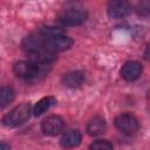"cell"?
Here are the masks:
<instances>
[{
	"mask_svg": "<svg viewBox=\"0 0 150 150\" xmlns=\"http://www.w3.org/2000/svg\"><path fill=\"white\" fill-rule=\"evenodd\" d=\"M14 74L29 83L41 81L49 71V67L45 63H35L32 61H19L13 67Z\"/></svg>",
	"mask_w": 150,
	"mask_h": 150,
	"instance_id": "obj_1",
	"label": "cell"
},
{
	"mask_svg": "<svg viewBox=\"0 0 150 150\" xmlns=\"http://www.w3.org/2000/svg\"><path fill=\"white\" fill-rule=\"evenodd\" d=\"M33 114V108L29 103H22L13 108L5 117L2 118V123L7 127H18L25 123L30 115Z\"/></svg>",
	"mask_w": 150,
	"mask_h": 150,
	"instance_id": "obj_2",
	"label": "cell"
},
{
	"mask_svg": "<svg viewBox=\"0 0 150 150\" xmlns=\"http://www.w3.org/2000/svg\"><path fill=\"white\" fill-rule=\"evenodd\" d=\"M88 18V13L86 9L80 7H69L63 9L59 16L57 21L63 26H80L82 25Z\"/></svg>",
	"mask_w": 150,
	"mask_h": 150,
	"instance_id": "obj_3",
	"label": "cell"
},
{
	"mask_svg": "<svg viewBox=\"0 0 150 150\" xmlns=\"http://www.w3.org/2000/svg\"><path fill=\"white\" fill-rule=\"evenodd\" d=\"M115 127L125 135H132L138 129V120L130 112H123L115 118Z\"/></svg>",
	"mask_w": 150,
	"mask_h": 150,
	"instance_id": "obj_4",
	"label": "cell"
},
{
	"mask_svg": "<svg viewBox=\"0 0 150 150\" xmlns=\"http://www.w3.org/2000/svg\"><path fill=\"white\" fill-rule=\"evenodd\" d=\"M64 127V122L62 117L57 115H50L46 117L41 123V130L47 136H56L59 135Z\"/></svg>",
	"mask_w": 150,
	"mask_h": 150,
	"instance_id": "obj_5",
	"label": "cell"
},
{
	"mask_svg": "<svg viewBox=\"0 0 150 150\" xmlns=\"http://www.w3.org/2000/svg\"><path fill=\"white\" fill-rule=\"evenodd\" d=\"M43 38H45L47 48L50 52H54V53L69 49L73 46V40L69 36L64 35V34L63 35H59V36H53V38H47V36H43Z\"/></svg>",
	"mask_w": 150,
	"mask_h": 150,
	"instance_id": "obj_6",
	"label": "cell"
},
{
	"mask_svg": "<svg viewBox=\"0 0 150 150\" xmlns=\"http://www.w3.org/2000/svg\"><path fill=\"white\" fill-rule=\"evenodd\" d=\"M107 12H108V15L110 18L121 19V18H124L128 14H130V12H131V5L128 1H122V0L111 1L108 5Z\"/></svg>",
	"mask_w": 150,
	"mask_h": 150,
	"instance_id": "obj_7",
	"label": "cell"
},
{
	"mask_svg": "<svg viewBox=\"0 0 150 150\" xmlns=\"http://www.w3.org/2000/svg\"><path fill=\"white\" fill-rule=\"evenodd\" d=\"M143 71V68H142V64L137 61H127L122 68H121V76L128 81V82H131V81H135L137 80Z\"/></svg>",
	"mask_w": 150,
	"mask_h": 150,
	"instance_id": "obj_8",
	"label": "cell"
},
{
	"mask_svg": "<svg viewBox=\"0 0 150 150\" xmlns=\"http://www.w3.org/2000/svg\"><path fill=\"white\" fill-rule=\"evenodd\" d=\"M81 141H82V135L79 130H68L62 135L60 139V144L63 149H73L79 146L81 144Z\"/></svg>",
	"mask_w": 150,
	"mask_h": 150,
	"instance_id": "obj_9",
	"label": "cell"
},
{
	"mask_svg": "<svg viewBox=\"0 0 150 150\" xmlns=\"http://www.w3.org/2000/svg\"><path fill=\"white\" fill-rule=\"evenodd\" d=\"M64 86L69 88H79L86 82V75L81 70H73L63 75L62 79Z\"/></svg>",
	"mask_w": 150,
	"mask_h": 150,
	"instance_id": "obj_10",
	"label": "cell"
},
{
	"mask_svg": "<svg viewBox=\"0 0 150 150\" xmlns=\"http://www.w3.org/2000/svg\"><path fill=\"white\" fill-rule=\"evenodd\" d=\"M105 129H107L105 120L101 116L93 117L87 124V132L90 136H98V135L103 134L105 131Z\"/></svg>",
	"mask_w": 150,
	"mask_h": 150,
	"instance_id": "obj_11",
	"label": "cell"
},
{
	"mask_svg": "<svg viewBox=\"0 0 150 150\" xmlns=\"http://www.w3.org/2000/svg\"><path fill=\"white\" fill-rule=\"evenodd\" d=\"M55 104H56V98L54 96H46V97H43L36 102V104L33 108V115L40 116L43 112H46L47 110H49Z\"/></svg>",
	"mask_w": 150,
	"mask_h": 150,
	"instance_id": "obj_12",
	"label": "cell"
},
{
	"mask_svg": "<svg viewBox=\"0 0 150 150\" xmlns=\"http://www.w3.org/2000/svg\"><path fill=\"white\" fill-rule=\"evenodd\" d=\"M14 100V91L11 87H2L0 89V107L5 108Z\"/></svg>",
	"mask_w": 150,
	"mask_h": 150,
	"instance_id": "obj_13",
	"label": "cell"
},
{
	"mask_svg": "<svg viewBox=\"0 0 150 150\" xmlns=\"http://www.w3.org/2000/svg\"><path fill=\"white\" fill-rule=\"evenodd\" d=\"M89 150H112V144L108 139H97L89 145Z\"/></svg>",
	"mask_w": 150,
	"mask_h": 150,
	"instance_id": "obj_14",
	"label": "cell"
},
{
	"mask_svg": "<svg viewBox=\"0 0 150 150\" xmlns=\"http://www.w3.org/2000/svg\"><path fill=\"white\" fill-rule=\"evenodd\" d=\"M40 34H42L43 36L47 38H53V36H59V35H63V30L59 27H43L39 30Z\"/></svg>",
	"mask_w": 150,
	"mask_h": 150,
	"instance_id": "obj_15",
	"label": "cell"
},
{
	"mask_svg": "<svg viewBox=\"0 0 150 150\" xmlns=\"http://www.w3.org/2000/svg\"><path fill=\"white\" fill-rule=\"evenodd\" d=\"M137 13L139 15H150V1H145V2H141L137 7Z\"/></svg>",
	"mask_w": 150,
	"mask_h": 150,
	"instance_id": "obj_16",
	"label": "cell"
},
{
	"mask_svg": "<svg viewBox=\"0 0 150 150\" xmlns=\"http://www.w3.org/2000/svg\"><path fill=\"white\" fill-rule=\"evenodd\" d=\"M144 59H145L146 61H150V45L146 47V49H145V52H144Z\"/></svg>",
	"mask_w": 150,
	"mask_h": 150,
	"instance_id": "obj_17",
	"label": "cell"
},
{
	"mask_svg": "<svg viewBox=\"0 0 150 150\" xmlns=\"http://www.w3.org/2000/svg\"><path fill=\"white\" fill-rule=\"evenodd\" d=\"M0 150H9V146L7 144H5V143H1L0 144Z\"/></svg>",
	"mask_w": 150,
	"mask_h": 150,
	"instance_id": "obj_18",
	"label": "cell"
}]
</instances>
